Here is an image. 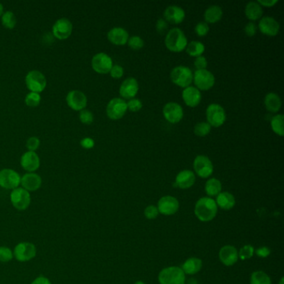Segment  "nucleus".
<instances>
[{"label": "nucleus", "mask_w": 284, "mask_h": 284, "mask_svg": "<svg viewBox=\"0 0 284 284\" xmlns=\"http://www.w3.org/2000/svg\"><path fill=\"white\" fill-rule=\"evenodd\" d=\"M13 252L10 247L0 246V263H6L13 260Z\"/></svg>", "instance_id": "38"}, {"label": "nucleus", "mask_w": 284, "mask_h": 284, "mask_svg": "<svg viewBox=\"0 0 284 284\" xmlns=\"http://www.w3.org/2000/svg\"><path fill=\"white\" fill-rule=\"evenodd\" d=\"M194 83L199 90H209L215 83V77L212 73L207 70H196L193 79Z\"/></svg>", "instance_id": "11"}, {"label": "nucleus", "mask_w": 284, "mask_h": 284, "mask_svg": "<svg viewBox=\"0 0 284 284\" xmlns=\"http://www.w3.org/2000/svg\"><path fill=\"white\" fill-rule=\"evenodd\" d=\"M162 115L167 122L178 123L183 120V109L180 104L177 103H167L162 109Z\"/></svg>", "instance_id": "14"}, {"label": "nucleus", "mask_w": 284, "mask_h": 284, "mask_svg": "<svg viewBox=\"0 0 284 284\" xmlns=\"http://www.w3.org/2000/svg\"><path fill=\"white\" fill-rule=\"evenodd\" d=\"M277 3H278V0H264V1L263 0H258V3H259L262 7L264 6V7H268V8L273 7Z\"/></svg>", "instance_id": "54"}, {"label": "nucleus", "mask_w": 284, "mask_h": 284, "mask_svg": "<svg viewBox=\"0 0 284 284\" xmlns=\"http://www.w3.org/2000/svg\"><path fill=\"white\" fill-rule=\"evenodd\" d=\"M194 66L196 68L197 70H203L206 69L207 67V59L203 56H200L195 59L194 61Z\"/></svg>", "instance_id": "47"}, {"label": "nucleus", "mask_w": 284, "mask_h": 284, "mask_svg": "<svg viewBox=\"0 0 284 284\" xmlns=\"http://www.w3.org/2000/svg\"><path fill=\"white\" fill-rule=\"evenodd\" d=\"M109 73H110L112 78L120 79L123 75V69L120 65H114V66L112 67L111 70H110Z\"/></svg>", "instance_id": "49"}, {"label": "nucleus", "mask_w": 284, "mask_h": 284, "mask_svg": "<svg viewBox=\"0 0 284 284\" xmlns=\"http://www.w3.org/2000/svg\"><path fill=\"white\" fill-rule=\"evenodd\" d=\"M10 202L13 207L18 211H25L31 203V195L30 192L23 188L13 189L10 194Z\"/></svg>", "instance_id": "6"}, {"label": "nucleus", "mask_w": 284, "mask_h": 284, "mask_svg": "<svg viewBox=\"0 0 284 284\" xmlns=\"http://www.w3.org/2000/svg\"><path fill=\"white\" fill-rule=\"evenodd\" d=\"M127 44L128 47L133 50H139L144 47V42L143 39L139 36H133L127 40Z\"/></svg>", "instance_id": "41"}, {"label": "nucleus", "mask_w": 284, "mask_h": 284, "mask_svg": "<svg viewBox=\"0 0 284 284\" xmlns=\"http://www.w3.org/2000/svg\"><path fill=\"white\" fill-rule=\"evenodd\" d=\"M284 116L283 115H275L272 118V129L280 137H284Z\"/></svg>", "instance_id": "34"}, {"label": "nucleus", "mask_w": 284, "mask_h": 284, "mask_svg": "<svg viewBox=\"0 0 284 284\" xmlns=\"http://www.w3.org/2000/svg\"><path fill=\"white\" fill-rule=\"evenodd\" d=\"M165 45L168 50L179 53L184 50L188 45V40L184 33L178 28L168 31L165 38Z\"/></svg>", "instance_id": "2"}, {"label": "nucleus", "mask_w": 284, "mask_h": 284, "mask_svg": "<svg viewBox=\"0 0 284 284\" xmlns=\"http://www.w3.org/2000/svg\"><path fill=\"white\" fill-rule=\"evenodd\" d=\"M40 145V138L37 137H31L27 140L26 147L29 151L35 152L36 149H39Z\"/></svg>", "instance_id": "46"}, {"label": "nucleus", "mask_w": 284, "mask_h": 284, "mask_svg": "<svg viewBox=\"0 0 284 284\" xmlns=\"http://www.w3.org/2000/svg\"><path fill=\"white\" fill-rule=\"evenodd\" d=\"M168 28L167 21L163 19H160L156 23V30L160 35H164Z\"/></svg>", "instance_id": "48"}, {"label": "nucleus", "mask_w": 284, "mask_h": 284, "mask_svg": "<svg viewBox=\"0 0 284 284\" xmlns=\"http://www.w3.org/2000/svg\"><path fill=\"white\" fill-rule=\"evenodd\" d=\"M284 278H282L281 280H280V282H279V284H284Z\"/></svg>", "instance_id": "58"}, {"label": "nucleus", "mask_w": 284, "mask_h": 284, "mask_svg": "<svg viewBox=\"0 0 284 284\" xmlns=\"http://www.w3.org/2000/svg\"><path fill=\"white\" fill-rule=\"evenodd\" d=\"M223 17V10L218 5H212L207 8L205 11L204 19L206 23L208 24H215L220 21Z\"/></svg>", "instance_id": "31"}, {"label": "nucleus", "mask_w": 284, "mask_h": 284, "mask_svg": "<svg viewBox=\"0 0 284 284\" xmlns=\"http://www.w3.org/2000/svg\"><path fill=\"white\" fill-rule=\"evenodd\" d=\"M219 258L225 266H233L239 259V252L231 245L223 246L219 251Z\"/></svg>", "instance_id": "25"}, {"label": "nucleus", "mask_w": 284, "mask_h": 284, "mask_svg": "<svg viewBox=\"0 0 284 284\" xmlns=\"http://www.w3.org/2000/svg\"><path fill=\"white\" fill-rule=\"evenodd\" d=\"M127 110L131 112H138L143 108V103L138 98H132L127 103Z\"/></svg>", "instance_id": "44"}, {"label": "nucleus", "mask_w": 284, "mask_h": 284, "mask_svg": "<svg viewBox=\"0 0 284 284\" xmlns=\"http://www.w3.org/2000/svg\"><path fill=\"white\" fill-rule=\"evenodd\" d=\"M27 88L31 92L39 93L44 90L47 86V80L42 72L39 70H31L25 77Z\"/></svg>", "instance_id": "7"}, {"label": "nucleus", "mask_w": 284, "mask_h": 284, "mask_svg": "<svg viewBox=\"0 0 284 284\" xmlns=\"http://www.w3.org/2000/svg\"><path fill=\"white\" fill-rule=\"evenodd\" d=\"M186 50L189 56L198 58L200 56H202L203 53H204L205 46L203 42L199 41H192L191 42L188 43Z\"/></svg>", "instance_id": "33"}, {"label": "nucleus", "mask_w": 284, "mask_h": 284, "mask_svg": "<svg viewBox=\"0 0 284 284\" xmlns=\"http://www.w3.org/2000/svg\"><path fill=\"white\" fill-rule=\"evenodd\" d=\"M194 212L200 221L209 222L217 215L218 206L215 201L211 198H201L195 204Z\"/></svg>", "instance_id": "1"}, {"label": "nucleus", "mask_w": 284, "mask_h": 284, "mask_svg": "<svg viewBox=\"0 0 284 284\" xmlns=\"http://www.w3.org/2000/svg\"><path fill=\"white\" fill-rule=\"evenodd\" d=\"M138 82L134 78H127L120 86V93L123 99H132L138 92Z\"/></svg>", "instance_id": "21"}, {"label": "nucleus", "mask_w": 284, "mask_h": 284, "mask_svg": "<svg viewBox=\"0 0 284 284\" xmlns=\"http://www.w3.org/2000/svg\"><path fill=\"white\" fill-rule=\"evenodd\" d=\"M186 284H198V282H197L194 279H190L188 280Z\"/></svg>", "instance_id": "55"}, {"label": "nucleus", "mask_w": 284, "mask_h": 284, "mask_svg": "<svg viewBox=\"0 0 284 284\" xmlns=\"http://www.w3.org/2000/svg\"><path fill=\"white\" fill-rule=\"evenodd\" d=\"M250 284H272L271 279L268 274L263 271L252 273Z\"/></svg>", "instance_id": "35"}, {"label": "nucleus", "mask_w": 284, "mask_h": 284, "mask_svg": "<svg viewBox=\"0 0 284 284\" xmlns=\"http://www.w3.org/2000/svg\"><path fill=\"white\" fill-rule=\"evenodd\" d=\"M210 131H211V126L207 122H199L194 127V133L200 137L207 136L210 133Z\"/></svg>", "instance_id": "37"}, {"label": "nucleus", "mask_w": 284, "mask_h": 284, "mask_svg": "<svg viewBox=\"0 0 284 284\" xmlns=\"http://www.w3.org/2000/svg\"><path fill=\"white\" fill-rule=\"evenodd\" d=\"M254 252L258 255L259 258H267L271 253V251L268 247H261L257 250H254Z\"/></svg>", "instance_id": "52"}, {"label": "nucleus", "mask_w": 284, "mask_h": 284, "mask_svg": "<svg viewBox=\"0 0 284 284\" xmlns=\"http://www.w3.org/2000/svg\"><path fill=\"white\" fill-rule=\"evenodd\" d=\"M80 120L82 123L91 124L93 122V115L88 109H82L80 113Z\"/></svg>", "instance_id": "42"}, {"label": "nucleus", "mask_w": 284, "mask_h": 284, "mask_svg": "<svg viewBox=\"0 0 284 284\" xmlns=\"http://www.w3.org/2000/svg\"><path fill=\"white\" fill-rule=\"evenodd\" d=\"M244 32L248 37L254 36V35H256V32H257V25H256L254 23H252V22H249V23L245 26Z\"/></svg>", "instance_id": "50"}, {"label": "nucleus", "mask_w": 284, "mask_h": 284, "mask_svg": "<svg viewBox=\"0 0 284 284\" xmlns=\"http://www.w3.org/2000/svg\"><path fill=\"white\" fill-rule=\"evenodd\" d=\"M80 144H81V146H82V148H84V149H93V146H94V141H93V138L86 137V138H82L81 142H80Z\"/></svg>", "instance_id": "51"}, {"label": "nucleus", "mask_w": 284, "mask_h": 284, "mask_svg": "<svg viewBox=\"0 0 284 284\" xmlns=\"http://www.w3.org/2000/svg\"><path fill=\"white\" fill-rule=\"evenodd\" d=\"M22 188L28 192H35L42 186V178L35 173H27L21 178Z\"/></svg>", "instance_id": "20"}, {"label": "nucleus", "mask_w": 284, "mask_h": 284, "mask_svg": "<svg viewBox=\"0 0 284 284\" xmlns=\"http://www.w3.org/2000/svg\"><path fill=\"white\" fill-rule=\"evenodd\" d=\"M163 16L166 21L173 24H181L185 19V11L177 5L168 6L165 9Z\"/></svg>", "instance_id": "24"}, {"label": "nucleus", "mask_w": 284, "mask_h": 284, "mask_svg": "<svg viewBox=\"0 0 284 284\" xmlns=\"http://www.w3.org/2000/svg\"><path fill=\"white\" fill-rule=\"evenodd\" d=\"M203 262L201 259L198 258H190L187 259L181 269L183 270L184 274H189V275H194L202 269Z\"/></svg>", "instance_id": "27"}, {"label": "nucleus", "mask_w": 284, "mask_h": 284, "mask_svg": "<svg viewBox=\"0 0 284 284\" xmlns=\"http://www.w3.org/2000/svg\"><path fill=\"white\" fill-rule=\"evenodd\" d=\"M41 102V95L39 93L30 92L25 97V104L30 107H36Z\"/></svg>", "instance_id": "39"}, {"label": "nucleus", "mask_w": 284, "mask_h": 284, "mask_svg": "<svg viewBox=\"0 0 284 284\" xmlns=\"http://www.w3.org/2000/svg\"><path fill=\"white\" fill-rule=\"evenodd\" d=\"M159 210L156 206L154 205H149L144 210V215L148 219H155L159 215Z\"/></svg>", "instance_id": "45"}, {"label": "nucleus", "mask_w": 284, "mask_h": 284, "mask_svg": "<svg viewBox=\"0 0 284 284\" xmlns=\"http://www.w3.org/2000/svg\"><path fill=\"white\" fill-rule=\"evenodd\" d=\"M53 35L59 40H66L71 35L73 24L69 19L61 18L54 23L52 28Z\"/></svg>", "instance_id": "15"}, {"label": "nucleus", "mask_w": 284, "mask_h": 284, "mask_svg": "<svg viewBox=\"0 0 284 284\" xmlns=\"http://www.w3.org/2000/svg\"><path fill=\"white\" fill-rule=\"evenodd\" d=\"M266 109L271 113H277L281 109L282 100L277 93H268L264 98Z\"/></svg>", "instance_id": "30"}, {"label": "nucleus", "mask_w": 284, "mask_h": 284, "mask_svg": "<svg viewBox=\"0 0 284 284\" xmlns=\"http://www.w3.org/2000/svg\"><path fill=\"white\" fill-rule=\"evenodd\" d=\"M108 39L115 45H124L129 39V35L127 30L121 27H115L108 33Z\"/></svg>", "instance_id": "26"}, {"label": "nucleus", "mask_w": 284, "mask_h": 284, "mask_svg": "<svg viewBox=\"0 0 284 284\" xmlns=\"http://www.w3.org/2000/svg\"><path fill=\"white\" fill-rule=\"evenodd\" d=\"M222 190V183L217 178H210L205 184L206 194L210 197L218 196Z\"/></svg>", "instance_id": "32"}, {"label": "nucleus", "mask_w": 284, "mask_h": 284, "mask_svg": "<svg viewBox=\"0 0 284 284\" xmlns=\"http://www.w3.org/2000/svg\"><path fill=\"white\" fill-rule=\"evenodd\" d=\"M194 168L198 176L202 178H208L213 173V165L212 161L204 155H199L195 158Z\"/></svg>", "instance_id": "13"}, {"label": "nucleus", "mask_w": 284, "mask_h": 284, "mask_svg": "<svg viewBox=\"0 0 284 284\" xmlns=\"http://www.w3.org/2000/svg\"><path fill=\"white\" fill-rule=\"evenodd\" d=\"M21 183V176L15 170L3 168L0 171V187L8 190L19 188Z\"/></svg>", "instance_id": "8"}, {"label": "nucleus", "mask_w": 284, "mask_h": 284, "mask_svg": "<svg viewBox=\"0 0 284 284\" xmlns=\"http://www.w3.org/2000/svg\"><path fill=\"white\" fill-rule=\"evenodd\" d=\"M196 181V177L191 170H183L176 176L173 186L181 189H190Z\"/></svg>", "instance_id": "22"}, {"label": "nucleus", "mask_w": 284, "mask_h": 284, "mask_svg": "<svg viewBox=\"0 0 284 284\" xmlns=\"http://www.w3.org/2000/svg\"><path fill=\"white\" fill-rule=\"evenodd\" d=\"M3 13V6L2 3H0V16Z\"/></svg>", "instance_id": "56"}, {"label": "nucleus", "mask_w": 284, "mask_h": 284, "mask_svg": "<svg viewBox=\"0 0 284 284\" xmlns=\"http://www.w3.org/2000/svg\"><path fill=\"white\" fill-rule=\"evenodd\" d=\"M182 98L187 106L195 108L202 100V94L198 88L189 86L183 89Z\"/></svg>", "instance_id": "23"}, {"label": "nucleus", "mask_w": 284, "mask_h": 284, "mask_svg": "<svg viewBox=\"0 0 284 284\" xmlns=\"http://www.w3.org/2000/svg\"><path fill=\"white\" fill-rule=\"evenodd\" d=\"M31 284H52L50 280L45 276H39L31 283Z\"/></svg>", "instance_id": "53"}, {"label": "nucleus", "mask_w": 284, "mask_h": 284, "mask_svg": "<svg viewBox=\"0 0 284 284\" xmlns=\"http://www.w3.org/2000/svg\"><path fill=\"white\" fill-rule=\"evenodd\" d=\"M263 8L258 2H249L245 7V15L249 20H258L263 16Z\"/></svg>", "instance_id": "29"}, {"label": "nucleus", "mask_w": 284, "mask_h": 284, "mask_svg": "<svg viewBox=\"0 0 284 284\" xmlns=\"http://www.w3.org/2000/svg\"><path fill=\"white\" fill-rule=\"evenodd\" d=\"M209 32V26L206 22H200L195 26V33L200 37H204Z\"/></svg>", "instance_id": "43"}, {"label": "nucleus", "mask_w": 284, "mask_h": 284, "mask_svg": "<svg viewBox=\"0 0 284 284\" xmlns=\"http://www.w3.org/2000/svg\"><path fill=\"white\" fill-rule=\"evenodd\" d=\"M258 29L263 35L274 37L279 34L280 25L274 18L263 17V19L259 21Z\"/></svg>", "instance_id": "18"}, {"label": "nucleus", "mask_w": 284, "mask_h": 284, "mask_svg": "<svg viewBox=\"0 0 284 284\" xmlns=\"http://www.w3.org/2000/svg\"><path fill=\"white\" fill-rule=\"evenodd\" d=\"M253 254H254V247L251 245H245L239 250V258L241 260H247L252 258Z\"/></svg>", "instance_id": "40"}, {"label": "nucleus", "mask_w": 284, "mask_h": 284, "mask_svg": "<svg viewBox=\"0 0 284 284\" xmlns=\"http://www.w3.org/2000/svg\"><path fill=\"white\" fill-rule=\"evenodd\" d=\"M178 208L179 202L174 197H162L158 203V210L163 215H173L178 212Z\"/></svg>", "instance_id": "17"}, {"label": "nucleus", "mask_w": 284, "mask_h": 284, "mask_svg": "<svg viewBox=\"0 0 284 284\" xmlns=\"http://www.w3.org/2000/svg\"><path fill=\"white\" fill-rule=\"evenodd\" d=\"M13 258L20 263L29 262L36 257L37 247L33 243L21 242L14 247L13 250Z\"/></svg>", "instance_id": "5"}, {"label": "nucleus", "mask_w": 284, "mask_h": 284, "mask_svg": "<svg viewBox=\"0 0 284 284\" xmlns=\"http://www.w3.org/2000/svg\"><path fill=\"white\" fill-rule=\"evenodd\" d=\"M66 101L71 109L76 111H81L87 106L88 98L82 91L72 90L67 94Z\"/></svg>", "instance_id": "16"}, {"label": "nucleus", "mask_w": 284, "mask_h": 284, "mask_svg": "<svg viewBox=\"0 0 284 284\" xmlns=\"http://www.w3.org/2000/svg\"><path fill=\"white\" fill-rule=\"evenodd\" d=\"M91 64L93 70L101 75L110 72L112 67L114 66L111 57L105 53H98L93 56Z\"/></svg>", "instance_id": "12"}, {"label": "nucleus", "mask_w": 284, "mask_h": 284, "mask_svg": "<svg viewBox=\"0 0 284 284\" xmlns=\"http://www.w3.org/2000/svg\"><path fill=\"white\" fill-rule=\"evenodd\" d=\"M215 202L217 206H219L222 209L230 210L234 207L236 201L233 194L229 192H223L217 196Z\"/></svg>", "instance_id": "28"}, {"label": "nucleus", "mask_w": 284, "mask_h": 284, "mask_svg": "<svg viewBox=\"0 0 284 284\" xmlns=\"http://www.w3.org/2000/svg\"><path fill=\"white\" fill-rule=\"evenodd\" d=\"M185 274L179 267H168L159 275L160 284H185Z\"/></svg>", "instance_id": "3"}, {"label": "nucleus", "mask_w": 284, "mask_h": 284, "mask_svg": "<svg viewBox=\"0 0 284 284\" xmlns=\"http://www.w3.org/2000/svg\"><path fill=\"white\" fill-rule=\"evenodd\" d=\"M206 115H207V123H209L211 127H220L225 122V110L219 104H212L208 105Z\"/></svg>", "instance_id": "9"}, {"label": "nucleus", "mask_w": 284, "mask_h": 284, "mask_svg": "<svg viewBox=\"0 0 284 284\" xmlns=\"http://www.w3.org/2000/svg\"><path fill=\"white\" fill-rule=\"evenodd\" d=\"M20 163L24 170L29 173H35L40 167V157L35 152L27 151L24 153L20 159Z\"/></svg>", "instance_id": "19"}, {"label": "nucleus", "mask_w": 284, "mask_h": 284, "mask_svg": "<svg viewBox=\"0 0 284 284\" xmlns=\"http://www.w3.org/2000/svg\"><path fill=\"white\" fill-rule=\"evenodd\" d=\"M170 78L174 84L178 85L181 88H185L191 85L194 79V74L188 67L178 66L171 71Z\"/></svg>", "instance_id": "4"}, {"label": "nucleus", "mask_w": 284, "mask_h": 284, "mask_svg": "<svg viewBox=\"0 0 284 284\" xmlns=\"http://www.w3.org/2000/svg\"><path fill=\"white\" fill-rule=\"evenodd\" d=\"M2 24L7 29H13L16 25V17L12 11H6L2 14Z\"/></svg>", "instance_id": "36"}, {"label": "nucleus", "mask_w": 284, "mask_h": 284, "mask_svg": "<svg viewBox=\"0 0 284 284\" xmlns=\"http://www.w3.org/2000/svg\"><path fill=\"white\" fill-rule=\"evenodd\" d=\"M134 284H144V282L137 281Z\"/></svg>", "instance_id": "57"}, {"label": "nucleus", "mask_w": 284, "mask_h": 284, "mask_svg": "<svg viewBox=\"0 0 284 284\" xmlns=\"http://www.w3.org/2000/svg\"><path fill=\"white\" fill-rule=\"evenodd\" d=\"M127 110V102L121 98H113L109 102L106 108L107 115L112 120L122 119Z\"/></svg>", "instance_id": "10"}]
</instances>
